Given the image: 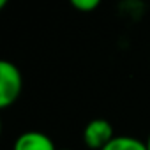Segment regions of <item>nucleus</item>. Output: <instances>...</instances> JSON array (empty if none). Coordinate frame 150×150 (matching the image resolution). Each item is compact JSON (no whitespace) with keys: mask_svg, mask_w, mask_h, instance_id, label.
I'll return each instance as SVG.
<instances>
[{"mask_svg":"<svg viewBox=\"0 0 150 150\" xmlns=\"http://www.w3.org/2000/svg\"><path fill=\"white\" fill-rule=\"evenodd\" d=\"M23 88L21 71L9 60L0 58V110L14 104Z\"/></svg>","mask_w":150,"mask_h":150,"instance_id":"obj_1","label":"nucleus"},{"mask_svg":"<svg viewBox=\"0 0 150 150\" xmlns=\"http://www.w3.org/2000/svg\"><path fill=\"white\" fill-rule=\"evenodd\" d=\"M113 138V125L104 118H94L83 129V141L92 150H103Z\"/></svg>","mask_w":150,"mask_h":150,"instance_id":"obj_2","label":"nucleus"},{"mask_svg":"<svg viewBox=\"0 0 150 150\" xmlns=\"http://www.w3.org/2000/svg\"><path fill=\"white\" fill-rule=\"evenodd\" d=\"M13 150H58L53 139L39 131H27L20 134L14 141Z\"/></svg>","mask_w":150,"mask_h":150,"instance_id":"obj_3","label":"nucleus"},{"mask_svg":"<svg viewBox=\"0 0 150 150\" xmlns=\"http://www.w3.org/2000/svg\"><path fill=\"white\" fill-rule=\"evenodd\" d=\"M103 150H146V145L132 136H115Z\"/></svg>","mask_w":150,"mask_h":150,"instance_id":"obj_4","label":"nucleus"},{"mask_svg":"<svg viewBox=\"0 0 150 150\" xmlns=\"http://www.w3.org/2000/svg\"><path fill=\"white\" fill-rule=\"evenodd\" d=\"M72 7L78 9V11H83V13H90L94 9L99 7V0H72Z\"/></svg>","mask_w":150,"mask_h":150,"instance_id":"obj_5","label":"nucleus"},{"mask_svg":"<svg viewBox=\"0 0 150 150\" xmlns=\"http://www.w3.org/2000/svg\"><path fill=\"white\" fill-rule=\"evenodd\" d=\"M145 145H146V150H150V134H148V138H146V141H145Z\"/></svg>","mask_w":150,"mask_h":150,"instance_id":"obj_6","label":"nucleus"},{"mask_svg":"<svg viewBox=\"0 0 150 150\" xmlns=\"http://www.w3.org/2000/svg\"><path fill=\"white\" fill-rule=\"evenodd\" d=\"M6 7V0H0V11H2Z\"/></svg>","mask_w":150,"mask_h":150,"instance_id":"obj_7","label":"nucleus"},{"mask_svg":"<svg viewBox=\"0 0 150 150\" xmlns=\"http://www.w3.org/2000/svg\"><path fill=\"white\" fill-rule=\"evenodd\" d=\"M0 134H2V118H0Z\"/></svg>","mask_w":150,"mask_h":150,"instance_id":"obj_8","label":"nucleus"},{"mask_svg":"<svg viewBox=\"0 0 150 150\" xmlns=\"http://www.w3.org/2000/svg\"><path fill=\"white\" fill-rule=\"evenodd\" d=\"M58 150H69V148H58Z\"/></svg>","mask_w":150,"mask_h":150,"instance_id":"obj_9","label":"nucleus"}]
</instances>
